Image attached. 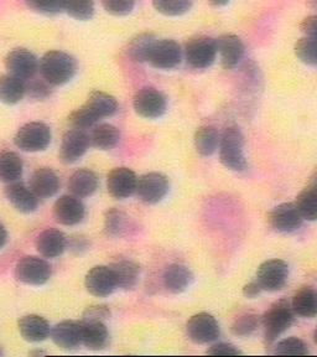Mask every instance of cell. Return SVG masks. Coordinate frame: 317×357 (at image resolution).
<instances>
[{
  "label": "cell",
  "instance_id": "6da1fadb",
  "mask_svg": "<svg viewBox=\"0 0 317 357\" xmlns=\"http://www.w3.org/2000/svg\"><path fill=\"white\" fill-rule=\"evenodd\" d=\"M77 63L72 56L63 51H49L40 61V73L52 86H62L72 79Z\"/></svg>",
  "mask_w": 317,
  "mask_h": 357
},
{
  "label": "cell",
  "instance_id": "7a4b0ae2",
  "mask_svg": "<svg viewBox=\"0 0 317 357\" xmlns=\"http://www.w3.org/2000/svg\"><path fill=\"white\" fill-rule=\"evenodd\" d=\"M219 160L233 172H243L248 167L245 155V135L238 127L224 129L219 139Z\"/></svg>",
  "mask_w": 317,
  "mask_h": 357
},
{
  "label": "cell",
  "instance_id": "3957f363",
  "mask_svg": "<svg viewBox=\"0 0 317 357\" xmlns=\"http://www.w3.org/2000/svg\"><path fill=\"white\" fill-rule=\"evenodd\" d=\"M294 310L288 301H278L263 317L264 335L268 344H273L294 323Z\"/></svg>",
  "mask_w": 317,
  "mask_h": 357
},
{
  "label": "cell",
  "instance_id": "277c9868",
  "mask_svg": "<svg viewBox=\"0 0 317 357\" xmlns=\"http://www.w3.org/2000/svg\"><path fill=\"white\" fill-rule=\"evenodd\" d=\"M14 142L22 151H42L50 145L51 130L45 123H28L17 130Z\"/></svg>",
  "mask_w": 317,
  "mask_h": 357
},
{
  "label": "cell",
  "instance_id": "5b68a950",
  "mask_svg": "<svg viewBox=\"0 0 317 357\" xmlns=\"http://www.w3.org/2000/svg\"><path fill=\"white\" fill-rule=\"evenodd\" d=\"M51 274L50 264L39 257H22L15 267V277L24 284H45L49 282Z\"/></svg>",
  "mask_w": 317,
  "mask_h": 357
},
{
  "label": "cell",
  "instance_id": "8992f818",
  "mask_svg": "<svg viewBox=\"0 0 317 357\" xmlns=\"http://www.w3.org/2000/svg\"><path fill=\"white\" fill-rule=\"evenodd\" d=\"M186 61L190 66L196 70H202L211 66L217 56V44L216 40L200 36L190 40L185 49Z\"/></svg>",
  "mask_w": 317,
  "mask_h": 357
},
{
  "label": "cell",
  "instance_id": "52a82bcc",
  "mask_svg": "<svg viewBox=\"0 0 317 357\" xmlns=\"http://www.w3.org/2000/svg\"><path fill=\"white\" fill-rule=\"evenodd\" d=\"M289 278V266L281 259H269L262 263L256 272V280L263 290L278 291L284 288Z\"/></svg>",
  "mask_w": 317,
  "mask_h": 357
},
{
  "label": "cell",
  "instance_id": "ba28073f",
  "mask_svg": "<svg viewBox=\"0 0 317 357\" xmlns=\"http://www.w3.org/2000/svg\"><path fill=\"white\" fill-rule=\"evenodd\" d=\"M133 106L140 117L156 119L167 112V98L157 89L145 87L134 97Z\"/></svg>",
  "mask_w": 317,
  "mask_h": 357
},
{
  "label": "cell",
  "instance_id": "9c48e42d",
  "mask_svg": "<svg viewBox=\"0 0 317 357\" xmlns=\"http://www.w3.org/2000/svg\"><path fill=\"white\" fill-rule=\"evenodd\" d=\"M190 339L196 344H208L219 337L217 320L208 312H199L190 318L186 325Z\"/></svg>",
  "mask_w": 317,
  "mask_h": 357
},
{
  "label": "cell",
  "instance_id": "30bf717a",
  "mask_svg": "<svg viewBox=\"0 0 317 357\" xmlns=\"http://www.w3.org/2000/svg\"><path fill=\"white\" fill-rule=\"evenodd\" d=\"M183 57L180 45L173 40H156L148 62L159 70H173L180 65Z\"/></svg>",
  "mask_w": 317,
  "mask_h": 357
},
{
  "label": "cell",
  "instance_id": "8fae6325",
  "mask_svg": "<svg viewBox=\"0 0 317 357\" xmlns=\"http://www.w3.org/2000/svg\"><path fill=\"white\" fill-rule=\"evenodd\" d=\"M138 178L129 167H116L107 178V189L111 197L124 200L137 192Z\"/></svg>",
  "mask_w": 317,
  "mask_h": 357
},
{
  "label": "cell",
  "instance_id": "7c38bea8",
  "mask_svg": "<svg viewBox=\"0 0 317 357\" xmlns=\"http://www.w3.org/2000/svg\"><path fill=\"white\" fill-rule=\"evenodd\" d=\"M169 192V180L165 175L159 173L145 174L138 178L137 194L145 204H157Z\"/></svg>",
  "mask_w": 317,
  "mask_h": 357
},
{
  "label": "cell",
  "instance_id": "4fadbf2b",
  "mask_svg": "<svg viewBox=\"0 0 317 357\" xmlns=\"http://www.w3.org/2000/svg\"><path fill=\"white\" fill-rule=\"evenodd\" d=\"M269 222L275 231L291 234L300 229L304 218L296 204L284 202L274 207L273 211L269 213Z\"/></svg>",
  "mask_w": 317,
  "mask_h": 357
},
{
  "label": "cell",
  "instance_id": "5bb4252c",
  "mask_svg": "<svg viewBox=\"0 0 317 357\" xmlns=\"http://www.w3.org/2000/svg\"><path fill=\"white\" fill-rule=\"evenodd\" d=\"M89 144V135L84 129H70L62 138L60 159L65 164L77 162L78 159H81L86 154Z\"/></svg>",
  "mask_w": 317,
  "mask_h": 357
},
{
  "label": "cell",
  "instance_id": "9a60e30c",
  "mask_svg": "<svg viewBox=\"0 0 317 357\" xmlns=\"http://www.w3.org/2000/svg\"><path fill=\"white\" fill-rule=\"evenodd\" d=\"M84 284L89 294L98 298L111 296L117 288V282L109 266H95L92 268L86 275Z\"/></svg>",
  "mask_w": 317,
  "mask_h": 357
},
{
  "label": "cell",
  "instance_id": "2e32d148",
  "mask_svg": "<svg viewBox=\"0 0 317 357\" xmlns=\"http://www.w3.org/2000/svg\"><path fill=\"white\" fill-rule=\"evenodd\" d=\"M6 66L9 75L24 81L30 79L39 70V61L33 52L25 49H15L6 56Z\"/></svg>",
  "mask_w": 317,
  "mask_h": 357
},
{
  "label": "cell",
  "instance_id": "e0dca14e",
  "mask_svg": "<svg viewBox=\"0 0 317 357\" xmlns=\"http://www.w3.org/2000/svg\"><path fill=\"white\" fill-rule=\"evenodd\" d=\"M84 205L79 197L73 195H63L56 201L54 205V215L56 221L65 226H75L82 222L84 218Z\"/></svg>",
  "mask_w": 317,
  "mask_h": 357
},
{
  "label": "cell",
  "instance_id": "ac0fdd59",
  "mask_svg": "<svg viewBox=\"0 0 317 357\" xmlns=\"http://www.w3.org/2000/svg\"><path fill=\"white\" fill-rule=\"evenodd\" d=\"M217 52L221 55L222 66L226 70H232L240 63L245 56V45L243 41L233 33L222 35L216 40Z\"/></svg>",
  "mask_w": 317,
  "mask_h": 357
},
{
  "label": "cell",
  "instance_id": "d6986e66",
  "mask_svg": "<svg viewBox=\"0 0 317 357\" xmlns=\"http://www.w3.org/2000/svg\"><path fill=\"white\" fill-rule=\"evenodd\" d=\"M50 335L56 345L71 350L82 344V324L72 320L62 321L52 328Z\"/></svg>",
  "mask_w": 317,
  "mask_h": 357
},
{
  "label": "cell",
  "instance_id": "ffe728a7",
  "mask_svg": "<svg viewBox=\"0 0 317 357\" xmlns=\"http://www.w3.org/2000/svg\"><path fill=\"white\" fill-rule=\"evenodd\" d=\"M30 189L39 199H49L60 189V178L50 167H40L31 175Z\"/></svg>",
  "mask_w": 317,
  "mask_h": 357
},
{
  "label": "cell",
  "instance_id": "44dd1931",
  "mask_svg": "<svg viewBox=\"0 0 317 357\" xmlns=\"http://www.w3.org/2000/svg\"><path fill=\"white\" fill-rule=\"evenodd\" d=\"M6 196L11 205L22 213H31L39 206V197L33 194V190L20 183L8 185Z\"/></svg>",
  "mask_w": 317,
  "mask_h": 357
},
{
  "label": "cell",
  "instance_id": "7402d4cb",
  "mask_svg": "<svg viewBox=\"0 0 317 357\" xmlns=\"http://www.w3.org/2000/svg\"><path fill=\"white\" fill-rule=\"evenodd\" d=\"M19 331L29 342H41L50 336V324L40 315L30 314L19 320Z\"/></svg>",
  "mask_w": 317,
  "mask_h": 357
},
{
  "label": "cell",
  "instance_id": "603a6c76",
  "mask_svg": "<svg viewBox=\"0 0 317 357\" xmlns=\"http://www.w3.org/2000/svg\"><path fill=\"white\" fill-rule=\"evenodd\" d=\"M67 247V238L61 231L47 229L38 236L36 248L45 258H56L61 256Z\"/></svg>",
  "mask_w": 317,
  "mask_h": 357
},
{
  "label": "cell",
  "instance_id": "cb8c5ba5",
  "mask_svg": "<svg viewBox=\"0 0 317 357\" xmlns=\"http://www.w3.org/2000/svg\"><path fill=\"white\" fill-rule=\"evenodd\" d=\"M98 178L92 170L79 169L71 175L68 180V189L76 197H88L93 195L98 189Z\"/></svg>",
  "mask_w": 317,
  "mask_h": 357
},
{
  "label": "cell",
  "instance_id": "d4e9b609",
  "mask_svg": "<svg viewBox=\"0 0 317 357\" xmlns=\"http://www.w3.org/2000/svg\"><path fill=\"white\" fill-rule=\"evenodd\" d=\"M194 282V275L189 268L181 264H171L164 273V284L169 291L180 294L189 288Z\"/></svg>",
  "mask_w": 317,
  "mask_h": 357
},
{
  "label": "cell",
  "instance_id": "484cf974",
  "mask_svg": "<svg viewBox=\"0 0 317 357\" xmlns=\"http://www.w3.org/2000/svg\"><path fill=\"white\" fill-rule=\"evenodd\" d=\"M82 344L89 350H102L109 342V331L103 321H82Z\"/></svg>",
  "mask_w": 317,
  "mask_h": 357
},
{
  "label": "cell",
  "instance_id": "4316f807",
  "mask_svg": "<svg viewBox=\"0 0 317 357\" xmlns=\"http://www.w3.org/2000/svg\"><path fill=\"white\" fill-rule=\"evenodd\" d=\"M114 278L117 282V288L121 289H133L138 284L140 277V268L137 263L132 261H118L109 266Z\"/></svg>",
  "mask_w": 317,
  "mask_h": 357
},
{
  "label": "cell",
  "instance_id": "83f0119b",
  "mask_svg": "<svg viewBox=\"0 0 317 357\" xmlns=\"http://www.w3.org/2000/svg\"><path fill=\"white\" fill-rule=\"evenodd\" d=\"M291 307L302 318L317 317V290L311 287L301 288L293 298Z\"/></svg>",
  "mask_w": 317,
  "mask_h": 357
},
{
  "label": "cell",
  "instance_id": "f1b7e54d",
  "mask_svg": "<svg viewBox=\"0 0 317 357\" xmlns=\"http://www.w3.org/2000/svg\"><path fill=\"white\" fill-rule=\"evenodd\" d=\"M26 93V87L20 78L11 75L0 76V102L6 105H17Z\"/></svg>",
  "mask_w": 317,
  "mask_h": 357
},
{
  "label": "cell",
  "instance_id": "f546056e",
  "mask_svg": "<svg viewBox=\"0 0 317 357\" xmlns=\"http://www.w3.org/2000/svg\"><path fill=\"white\" fill-rule=\"evenodd\" d=\"M119 139H121L119 129L107 123L97 126L92 134L89 135L91 144L100 151H111L119 143Z\"/></svg>",
  "mask_w": 317,
  "mask_h": 357
},
{
  "label": "cell",
  "instance_id": "4dcf8cb0",
  "mask_svg": "<svg viewBox=\"0 0 317 357\" xmlns=\"http://www.w3.org/2000/svg\"><path fill=\"white\" fill-rule=\"evenodd\" d=\"M22 158L13 151H0V181L10 184L22 178Z\"/></svg>",
  "mask_w": 317,
  "mask_h": 357
},
{
  "label": "cell",
  "instance_id": "1f68e13d",
  "mask_svg": "<svg viewBox=\"0 0 317 357\" xmlns=\"http://www.w3.org/2000/svg\"><path fill=\"white\" fill-rule=\"evenodd\" d=\"M84 105L95 112L100 119L111 117L118 109L117 100L113 96L100 91H93Z\"/></svg>",
  "mask_w": 317,
  "mask_h": 357
},
{
  "label": "cell",
  "instance_id": "d6a6232c",
  "mask_svg": "<svg viewBox=\"0 0 317 357\" xmlns=\"http://www.w3.org/2000/svg\"><path fill=\"white\" fill-rule=\"evenodd\" d=\"M219 134L217 129L211 126H203L197 129L195 134L196 149L201 155L210 156L217 151L219 146Z\"/></svg>",
  "mask_w": 317,
  "mask_h": 357
},
{
  "label": "cell",
  "instance_id": "836d02e7",
  "mask_svg": "<svg viewBox=\"0 0 317 357\" xmlns=\"http://www.w3.org/2000/svg\"><path fill=\"white\" fill-rule=\"evenodd\" d=\"M296 206L299 208L304 220L307 221H316L317 220V189L314 186H307L302 190L297 199Z\"/></svg>",
  "mask_w": 317,
  "mask_h": 357
},
{
  "label": "cell",
  "instance_id": "e575fe53",
  "mask_svg": "<svg viewBox=\"0 0 317 357\" xmlns=\"http://www.w3.org/2000/svg\"><path fill=\"white\" fill-rule=\"evenodd\" d=\"M156 39L150 33H141L129 45V54L135 61H148Z\"/></svg>",
  "mask_w": 317,
  "mask_h": 357
},
{
  "label": "cell",
  "instance_id": "d590c367",
  "mask_svg": "<svg viewBox=\"0 0 317 357\" xmlns=\"http://www.w3.org/2000/svg\"><path fill=\"white\" fill-rule=\"evenodd\" d=\"M194 0H153L156 10L167 17H178L191 9Z\"/></svg>",
  "mask_w": 317,
  "mask_h": 357
},
{
  "label": "cell",
  "instance_id": "8d00e7d4",
  "mask_svg": "<svg viewBox=\"0 0 317 357\" xmlns=\"http://www.w3.org/2000/svg\"><path fill=\"white\" fill-rule=\"evenodd\" d=\"M65 10L77 20H88L95 13V0H65Z\"/></svg>",
  "mask_w": 317,
  "mask_h": 357
},
{
  "label": "cell",
  "instance_id": "74e56055",
  "mask_svg": "<svg viewBox=\"0 0 317 357\" xmlns=\"http://www.w3.org/2000/svg\"><path fill=\"white\" fill-rule=\"evenodd\" d=\"M294 50L301 62L317 66V39L305 36L296 43Z\"/></svg>",
  "mask_w": 317,
  "mask_h": 357
},
{
  "label": "cell",
  "instance_id": "f35d334b",
  "mask_svg": "<svg viewBox=\"0 0 317 357\" xmlns=\"http://www.w3.org/2000/svg\"><path fill=\"white\" fill-rule=\"evenodd\" d=\"M105 227H106L107 234L119 237L125 234L128 229V218L125 216V213L118 211L116 208H111L107 212Z\"/></svg>",
  "mask_w": 317,
  "mask_h": 357
},
{
  "label": "cell",
  "instance_id": "ab89813d",
  "mask_svg": "<svg viewBox=\"0 0 317 357\" xmlns=\"http://www.w3.org/2000/svg\"><path fill=\"white\" fill-rule=\"evenodd\" d=\"M98 121L100 117L86 105L73 111L71 116L68 117V122L72 124L73 128L84 129V130L93 127Z\"/></svg>",
  "mask_w": 317,
  "mask_h": 357
},
{
  "label": "cell",
  "instance_id": "60d3db41",
  "mask_svg": "<svg viewBox=\"0 0 317 357\" xmlns=\"http://www.w3.org/2000/svg\"><path fill=\"white\" fill-rule=\"evenodd\" d=\"M274 352L277 355H307L309 354V346L304 340L299 337H286L279 341L274 347Z\"/></svg>",
  "mask_w": 317,
  "mask_h": 357
},
{
  "label": "cell",
  "instance_id": "b9f144b4",
  "mask_svg": "<svg viewBox=\"0 0 317 357\" xmlns=\"http://www.w3.org/2000/svg\"><path fill=\"white\" fill-rule=\"evenodd\" d=\"M259 324H261V320L256 314H245L234 320L233 325H232V333L237 336L245 337V336L253 334L258 329Z\"/></svg>",
  "mask_w": 317,
  "mask_h": 357
},
{
  "label": "cell",
  "instance_id": "7bdbcfd3",
  "mask_svg": "<svg viewBox=\"0 0 317 357\" xmlns=\"http://www.w3.org/2000/svg\"><path fill=\"white\" fill-rule=\"evenodd\" d=\"M28 4L33 10L44 14H57L65 10V0H28Z\"/></svg>",
  "mask_w": 317,
  "mask_h": 357
},
{
  "label": "cell",
  "instance_id": "ee69618b",
  "mask_svg": "<svg viewBox=\"0 0 317 357\" xmlns=\"http://www.w3.org/2000/svg\"><path fill=\"white\" fill-rule=\"evenodd\" d=\"M102 4L109 14L122 17L133 10L135 0H102Z\"/></svg>",
  "mask_w": 317,
  "mask_h": 357
},
{
  "label": "cell",
  "instance_id": "f6af8a7d",
  "mask_svg": "<svg viewBox=\"0 0 317 357\" xmlns=\"http://www.w3.org/2000/svg\"><path fill=\"white\" fill-rule=\"evenodd\" d=\"M109 317L111 312L106 305H92L84 310L82 321H103Z\"/></svg>",
  "mask_w": 317,
  "mask_h": 357
},
{
  "label": "cell",
  "instance_id": "bcb514c9",
  "mask_svg": "<svg viewBox=\"0 0 317 357\" xmlns=\"http://www.w3.org/2000/svg\"><path fill=\"white\" fill-rule=\"evenodd\" d=\"M208 355H215V356H237L240 355L242 352L232 345V344H227V342H219L216 345H212L208 350H207Z\"/></svg>",
  "mask_w": 317,
  "mask_h": 357
},
{
  "label": "cell",
  "instance_id": "7dc6e473",
  "mask_svg": "<svg viewBox=\"0 0 317 357\" xmlns=\"http://www.w3.org/2000/svg\"><path fill=\"white\" fill-rule=\"evenodd\" d=\"M26 92L29 96H31L33 98L36 100H44L46 97H49L51 93L50 87L47 84L42 82V81H33L26 86Z\"/></svg>",
  "mask_w": 317,
  "mask_h": 357
},
{
  "label": "cell",
  "instance_id": "c3c4849f",
  "mask_svg": "<svg viewBox=\"0 0 317 357\" xmlns=\"http://www.w3.org/2000/svg\"><path fill=\"white\" fill-rule=\"evenodd\" d=\"M300 29L305 36L317 39V14L305 17L300 24Z\"/></svg>",
  "mask_w": 317,
  "mask_h": 357
},
{
  "label": "cell",
  "instance_id": "681fc988",
  "mask_svg": "<svg viewBox=\"0 0 317 357\" xmlns=\"http://www.w3.org/2000/svg\"><path fill=\"white\" fill-rule=\"evenodd\" d=\"M262 290V287L258 283V280H256V282H251L249 284L245 285L243 294H245V296H247V298H249V299H254L256 296L261 294Z\"/></svg>",
  "mask_w": 317,
  "mask_h": 357
},
{
  "label": "cell",
  "instance_id": "f907efd6",
  "mask_svg": "<svg viewBox=\"0 0 317 357\" xmlns=\"http://www.w3.org/2000/svg\"><path fill=\"white\" fill-rule=\"evenodd\" d=\"M6 241H8V232L6 227L0 223V250L6 245Z\"/></svg>",
  "mask_w": 317,
  "mask_h": 357
},
{
  "label": "cell",
  "instance_id": "816d5d0a",
  "mask_svg": "<svg viewBox=\"0 0 317 357\" xmlns=\"http://www.w3.org/2000/svg\"><path fill=\"white\" fill-rule=\"evenodd\" d=\"M208 1L211 3L212 6L219 8V6H227L231 0H208Z\"/></svg>",
  "mask_w": 317,
  "mask_h": 357
},
{
  "label": "cell",
  "instance_id": "f5cc1de1",
  "mask_svg": "<svg viewBox=\"0 0 317 357\" xmlns=\"http://www.w3.org/2000/svg\"><path fill=\"white\" fill-rule=\"evenodd\" d=\"M310 186H314V188H316L317 189V169L316 172L314 173V175H312L311 178H310Z\"/></svg>",
  "mask_w": 317,
  "mask_h": 357
},
{
  "label": "cell",
  "instance_id": "db71d44e",
  "mask_svg": "<svg viewBox=\"0 0 317 357\" xmlns=\"http://www.w3.org/2000/svg\"><path fill=\"white\" fill-rule=\"evenodd\" d=\"M314 339H315V342L317 344V329L315 330V333H314Z\"/></svg>",
  "mask_w": 317,
  "mask_h": 357
},
{
  "label": "cell",
  "instance_id": "11a10c76",
  "mask_svg": "<svg viewBox=\"0 0 317 357\" xmlns=\"http://www.w3.org/2000/svg\"><path fill=\"white\" fill-rule=\"evenodd\" d=\"M1 355H3V351H1V349H0V356H1Z\"/></svg>",
  "mask_w": 317,
  "mask_h": 357
}]
</instances>
